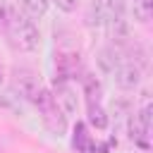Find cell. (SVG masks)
Returning <instances> with one entry per match:
<instances>
[{
	"label": "cell",
	"mask_w": 153,
	"mask_h": 153,
	"mask_svg": "<svg viewBox=\"0 0 153 153\" xmlns=\"http://www.w3.org/2000/svg\"><path fill=\"white\" fill-rule=\"evenodd\" d=\"M12 33H14V43H17L22 50H26V53L36 50L38 43H41L38 26H36L33 19H29V17H17L14 24H12Z\"/></svg>",
	"instance_id": "obj_1"
},
{
	"label": "cell",
	"mask_w": 153,
	"mask_h": 153,
	"mask_svg": "<svg viewBox=\"0 0 153 153\" xmlns=\"http://www.w3.org/2000/svg\"><path fill=\"white\" fill-rule=\"evenodd\" d=\"M115 74V84L122 88V91H134L141 86V67L134 65V62H124V65H117V69L112 72Z\"/></svg>",
	"instance_id": "obj_2"
},
{
	"label": "cell",
	"mask_w": 153,
	"mask_h": 153,
	"mask_svg": "<svg viewBox=\"0 0 153 153\" xmlns=\"http://www.w3.org/2000/svg\"><path fill=\"white\" fill-rule=\"evenodd\" d=\"M105 26H108V36L112 38V43L122 45L129 41V22L127 14H108L105 17Z\"/></svg>",
	"instance_id": "obj_3"
},
{
	"label": "cell",
	"mask_w": 153,
	"mask_h": 153,
	"mask_svg": "<svg viewBox=\"0 0 153 153\" xmlns=\"http://www.w3.org/2000/svg\"><path fill=\"white\" fill-rule=\"evenodd\" d=\"M55 105L65 112V115H76L79 110V96L69 84H57L55 91Z\"/></svg>",
	"instance_id": "obj_4"
},
{
	"label": "cell",
	"mask_w": 153,
	"mask_h": 153,
	"mask_svg": "<svg viewBox=\"0 0 153 153\" xmlns=\"http://www.w3.org/2000/svg\"><path fill=\"white\" fill-rule=\"evenodd\" d=\"M14 88H17L22 96L31 98L41 86H38V79L33 76V72H29V69H17V72H14Z\"/></svg>",
	"instance_id": "obj_5"
},
{
	"label": "cell",
	"mask_w": 153,
	"mask_h": 153,
	"mask_svg": "<svg viewBox=\"0 0 153 153\" xmlns=\"http://www.w3.org/2000/svg\"><path fill=\"white\" fill-rule=\"evenodd\" d=\"M19 7L24 12V17L41 19V17H45V12L50 7V0H19Z\"/></svg>",
	"instance_id": "obj_6"
},
{
	"label": "cell",
	"mask_w": 153,
	"mask_h": 153,
	"mask_svg": "<svg viewBox=\"0 0 153 153\" xmlns=\"http://www.w3.org/2000/svg\"><path fill=\"white\" fill-rule=\"evenodd\" d=\"M96 62H98V67H100L103 74H112L117 69V65H120L117 62V53L112 48H100L98 55H96Z\"/></svg>",
	"instance_id": "obj_7"
},
{
	"label": "cell",
	"mask_w": 153,
	"mask_h": 153,
	"mask_svg": "<svg viewBox=\"0 0 153 153\" xmlns=\"http://www.w3.org/2000/svg\"><path fill=\"white\" fill-rule=\"evenodd\" d=\"M88 120H91V124H96L98 129H103V127L108 124V115L103 112L100 105H93V103H91V110H88Z\"/></svg>",
	"instance_id": "obj_8"
},
{
	"label": "cell",
	"mask_w": 153,
	"mask_h": 153,
	"mask_svg": "<svg viewBox=\"0 0 153 153\" xmlns=\"http://www.w3.org/2000/svg\"><path fill=\"white\" fill-rule=\"evenodd\" d=\"M136 122H139V124H141L146 131L151 129V105H148V103H143V108L139 110V115H136Z\"/></svg>",
	"instance_id": "obj_9"
},
{
	"label": "cell",
	"mask_w": 153,
	"mask_h": 153,
	"mask_svg": "<svg viewBox=\"0 0 153 153\" xmlns=\"http://www.w3.org/2000/svg\"><path fill=\"white\" fill-rule=\"evenodd\" d=\"M57 10H62V12H74L76 7H79V0H50Z\"/></svg>",
	"instance_id": "obj_10"
},
{
	"label": "cell",
	"mask_w": 153,
	"mask_h": 153,
	"mask_svg": "<svg viewBox=\"0 0 153 153\" xmlns=\"http://www.w3.org/2000/svg\"><path fill=\"white\" fill-rule=\"evenodd\" d=\"M134 14H136V22L146 24V22H148V17H151V7H146L143 2H139V5L134 7Z\"/></svg>",
	"instance_id": "obj_11"
},
{
	"label": "cell",
	"mask_w": 153,
	"mask_h": 153,
	"mask_svg": "<svg viewBox=\"0 0 153 153\" xmlns=\"http://www.w3.org/2000/svg\"><path fill=\"white\" fill-rule=\"evenodd\" d=\"M141 2H143V5H146V7H151V0H141Z\"/></svg>",
	"instance_id": "obj_12"
}]
</instances>
